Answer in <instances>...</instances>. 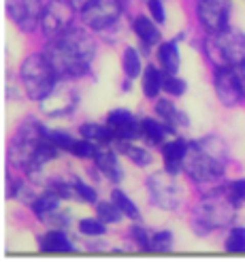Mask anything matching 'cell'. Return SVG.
Instances as JSON below:
<instances>
[{
    "mask_svg": "<svg viewBox=\"0 0 245 262\" xmlns=\"http://www.w3.org/2000/svg\"><path fill=\"white\" fill-rule=\"evenodd\" d=\"M58 203H60V196H58L54 190H49V192L36 196V199L32 201V211H34L38 217H45V215H49V213L56 211Z\"/></svg>",
    "mask_w": 245,
    "mask_h": 262,
    "instance_id": "cell-19",
    "label": "cell"
},
{
    "mask_svg": "<svg viewBox=\"0 0 245 262\" xmlns=\"http://www.w3.org/2000/svg\"><path fill=\"white\" fill-rule=\"evenodd\" d=\"M132 30H135V34L141 38V41H143V45H153V43L160 41V30L153 26L151 19H147L143 15H139L132 21Z\"/></svg>",
    "mask_w": 245,
    "mask_h": 262,
    "instance_id": "cell-16",
    "label": "cell"
},
{
    "mask_svg": "<svg viewBox=\"0 0 245 262\" xmlns=\"http://www.w3.org/2000/svg\"><path fill=\"white\" fill-rule=\"evenodd\" d=\"M75 194L79 196L81 201H85V203H96V192L90 188V186H85L83 181H79V179H75Z\"/></svg>",
    "mask_w": 245,
    "mask_h": 262,
    "instance_id": "cell-34",
    "label": "cell"
},
{
    "mask_svg": "<svg viewBox=\"0 0 245 262\" xmlns=\"http://www.w3.org/2000/svg\"><path fill=\"white\" fill-rule=\"evenodd\" d=\"M79 230L87 237H98V234L105 232V222L102 220H92V217H85L79 222Z\"/></svg>",
    "mask_w": 245,
    "mask_h": 262,
    "instance_id": "cell-31",
    "label": "cell"
},
{
    "mask_svg": "<svg viewBox=\"0 0 245 262\" xmlns=\"http://www.w3.org/2000/svg\"><path fill=\"white\" fill-rule=\"evenodd\" d=\"M162 154H164L166 171L175 175L179 168H182V164H184V158H186V154H188V143L182 141V139L171 141V143H166V145H164Z\"/></svg>",
    "mask_w": 245,
    "mask_h": 262,
    "instance_id": "cell-14",
    "label": "cell"
},
{
    "mask_svg": "<svg viewBox=\"0 0 245 262\" xmlns=\"http://www.w3.org/2000/svg\"><path fill=\"white\" fill-rule=\"evenodd\" d=\"M235 209H237V203L228 190L215 192L209 196H203V201L196 207V217L203 222V226L207 230L222 228L235 220Z\"/></svg>",
    "mask_w": 245,
    "mask_h": 262,
    "instance_id": "cell-5",
    "label": "cell"
},
{
    "mask_svg": "<svg viewBox=\"0 0 245 262\" xmlns=\"http://www.w3.org/2000/svg\"><path fill=\"white\" fill-rule=\"evenodd\" d=\"M71 154L79 156V158H94L98 151H96V147L92 145V143H90V139H83V141H75Z\"/></svg>",
    "mask_w": 245,
    "mask_h": 262,
    "instance_id": "cell-33",
    "label": "cell"
},
{
    "mask_svg": "<svg viewBox=\"0 0 245 262\" xmlns=\"http://www.w3.org/2000/svg\"><path fill=\"white\" fill-rule=\"evenodd\" d=\"M156 113H158L171 128H175L177 124H188V117H184L182 111H179L171 100H158V102H156Z\"/></svg>",
    "mask_w": 245,
    "mask_h": 262,
    "instance_id": "cell-20",
    "label": "cell"
},
{
    "mask_svg": "<svg viewBox=\"0 0 245 262\" xmlns=\"http://www.w3.org/2000/svg\"><path fill=\"white\" fill-rule=\"evenodd\" d=\"M41 250L54 252V254H66V252H73V243L62 230H49L41 239Z\"/></svg>",
    "mask_w": 245,
    "mask_h": 262,
    "instance_id": "cell-15",
    "label": "cell"
},
{
    "mask_svg": "<svg viewBox=\"0 0 245 262\" xmlns=\"http://www.w3.org/2000/svg\"><path fill=\"white\" fill-rule=\"evenodd\" d=\"M79 133L83 139H90V141H100V143H111L115 139V133L113 128L107 124V126H98V124H83L79 128Z\"/></svg>",
    "mask_w": 245,
    "mask_h": 262,
    "instance_id": "cell-22",
    "label": "cell"
},
{
    "mask_svg": "<svg viewBox=\"0 0 245 262\" xmlns=\"http://www.w3.org/2000/svg\"><path fill=\"white\" fill-rule=\"evenodd\" d=\"M162 90L166 92V94H171V96H182L184 92H186V83L179 79V77L175 75H166L164 77V81H162Z\"/></svg>",
    "mask_w": 245,
    "mask_h": 262,
    "instance_id": "cell-30",
    "label": "cell"
},
{
    "mask_svg": "<svg viewBox=\"0 0 245 262\" xmlns=\"http://www.w3.org/2000/svg\"><path fill=\"white\" fill-rule=\"evenodd\" d=\"M215 92L220 102L237 104L245 96V81L243 77L235 75L233 69H220L215 73Z\"/></svg>",
    "mask_w": 245,
    "mask_h": 262,
    "instance_id": "cell-9",
    "label": "cell"
},
{
    "mask_svg": "<svg viewBox=\"0 0 245 262\" xmlns=\"http://www.w3.org/2000/svg\"><path fill=\"white\" fill-rule=\"evenodd\" d=\"M83 21L87 28L92 30H102L109 28L122 15V3L120 0H92L83 11Z\"/></svg>",
    "mask_w": 245,
    "mask_h": 262,
    "instance_id": "cell-6",
    "label": "cell"
},
{
    "mask_svg": "<svg viewBox=\"0 0 245 262\" xmlns=\"http://www.w3.org/2000/svg\"><path fill=\"white\" fill-rule=\"evenodd\" d=\"M47 137H49V141L54 143L58 149H66V151H71L73 145H75V139L69 137L66 133H62V130H51V133H47Z\"/></svg>",
    "mask_w": 245,
    "mask_h": 262,
    "instance_id": "cell-32",
    "label": "cell"
},
{
    "mask_svg": "<svg viewBox=\"0 0 245 262\" xmlns=\"http://www.w3.org/2000/svg\"><path fill=\"white\" fill-rule=\"evenodd\" d=\"M124 73L130 77V79L139 77V73H141V56H139V51L132 49V47H128L124 51Z\"/></svg>",
    "mask_w": 245,
    "mask_h": 262,
    "instance_id": "cell-25",
    "label": "cell"
},
{
    "mask_svg": "<svg viewBox=\"0 0 245 262\" xmlns=\"http://www.w3.org/2000/svg\"><path fill=\"white\" fill-rule=\"evenodd\" d=\"M205 51L220 69L241 67L245 62V34L226 26L224 30L209 36V41L205 43Z\"/></svg>",
    "mask_w": 245,
    "mask_h": 262,
    "instance_id": "cell-3",
    "label": "cell"
},
{
    "mask_svg": "<svg viewBox=\"0 0 245 262\" xmlns=\"http://www.w3.org/2000/svg\"><path fill=\"white\" fill-rule=\"evenodd\" d=\"M113 203L118 205L120 209H122V213L124 215H128V217H132V220H137L139 217V209H137V205L128 199V196L122 192V190H113Z\"/></svg>",
    "mask_w": 245,
    "mask_h": 262,
    "instance_id": "cell-26",
    "label": "cell"
},
{
    "mask_svg": "<svg viewBox=\"0 0 245 262\" xmlns=\"http://www.w3.org/2000/svg\"><path fill=\"white\" fill-rule=\"evenodd\" d=\"M149 196L151 203H156L162 209H175L182 201V190H179L177 181L173 179V173H156L149 177Z\"/></svg>",
    "mask_w": 245,
    "mask_h": 262,
    "instance_id": "cell-7",
    "label": "cell"
},
{
    "mask_svg": "<svg viewBox=\"0 0 245 262\" xmlns=\"http://www.w3.org/2000/svg\"><path fill=\"white\" fill-rule=\"evenodd\" d=\"M162 81H164V77L160 75V71L153 67H147L145 69V75H143V92H145V96L147 98H156L158 96V92L162 90Z\"/></svg>",
    "mask_w": 245,
    "mask_h": 262,
    "instance_id": "cell-23",
    "label": "cell"
},
{
    "mask_svg": "<svg viewBox=\"0 0 245 262\" xmlns=\"http://www.w3.org/2000/svg\"><path fill=\"white\" fill-rule=\"evenodd\" d=\"M228 11V0H198V19L211 34L226 28Z\"/></svg>",
    "mask_w": 245,
    "mask_h": 262,
    "instance_id": "cell-10",
    "label": "cell"
},
{
    "mask_svg": "<svg viewBox=\"0 0 245 262\" xmlns=\"http://www.w3.org/2000/svg\"><path fill=\"white\" fill-rule=\"evenodd\" d=\"M73 5L64 3V0H51V3L43 9L41 15V26L47 36L56 38L60 34H64L71 26V17H73Z\"/></svg>",
    "mask_w": 245,
    "mask_h": 262,
    "instance_id": "cell-8",
    "label": "cell"
},
{
    "mask_svg": "<svg viewBox=\"0 0 245 262\" xmlns=\"http://www.w3.org/2000/svg\"><path fill=\"white\" fill-rule=\"evenodd\" d=\"M41 104H43V111L47 115L58 117V115H66L75 109L77 96H75L73 90L62 85V88H54V92H51L45 100H41Z\"/></svg>",
    "mask_w": 245,
    "mask_h": 262,
    "instance_id": "cell-13",
    "label": "cell"
},
{
    "mask_svg": "<svg viewBox=\"0 0 245 262\" xmlns=\"http://www.w3.org/2000/svg\"><path fill=\"white\" fill-rule=\"evenodd\" d=\"M7 11L11 19L26 32H30L36 26L38 17L43 15L41 0H7Z\"/></svg>",
    "mask_w": 245,
    "mask_h": 262,
    "instance_id": "cell-11",
    "label": "cell"
},
{
    "mask_svg": "<svg viewBox=\"0 0 245 262\" xmlns=\"http://www.w3.org/2000/svg\"><path fill=\"white\" fill-rule=\"evenodd\" d=\"M130 232H132L135 243H139L141 250H149V247H151V237L147 234V230H145L143 226H132Z\"/></svg>",
    "mask_w": 245,
    "mask_h": 262,
    "instance_id": "cell-35",
    "label": "cell"
},
{
    "mask_svg": "<svg viewBox=\"0 0 245 262\" xmlns=\"http://www.w3.org/2000/svg\"><path fill=\"white\" fill-rule=\"evenodd\" d=\"M56 69L45 54L28 56L21 67V83L32 100H45L56 88Z\"/></svg>",
    "mask_w": 245,
    "mask_h": 262,
    "instance_id": "cell-4",
    "label": "cell"
},
{
    "mask_svg": "<svg viewBox=\"0 0 245 262\" xmlns=\"http://www.w3.org/2000/svg\"><path fill=\"white\" fill-rule=\"evenodd\" d=\"M107 124L113 128L115 139H120V141H132V139H137L139 135H143V130H141V124H137V120L132 117V113L126 111V109H115V111H111L109 117H107Z\"/></svg>",
    "mask_w": 245,
    "mask_h": 262,
    "instance_id": "cell-12",
    "label": "cell"
},
{
    "mask_svg": "<svg viewBox=\"0 0 245 262\" xmlns=\"http://www.w3.org/2000/svg\"><path fill=\"white\" fill-rule=\"evenodd\" d=\"M171 245H173V234L169 230H160V232H156L151 237V247L149 250H153V252H169Z\"/></svg>",
    "mask_w": 245,
    "mask_h": 262,
    "instance_id": "cell-28",
    "label": "cell"
},
{
    "mask_svg": "<svg viewBox=\"0 0 245 262\" xmlns=\"http://www.w3.org/2000/svg\"><path fill=\"white\" fill-rule=\"evenodd\" d=\"M45 56L62 77L83 75L94 58V41L79 28H69L47 45Z\"/></svg>",
    "mask_w": 245,
    "mask_h": 262,
    "instance_id": "cell-1",
    "label": "cell"
},
{
    "mask_svg": "<svg viewBox=\"0 0 245 262\" xmlns=\"http://www.w3.org/2000/svg\"><path fill=\"white\" fill-rule=\"evenodd\" d=\"M94 160H96V166L100 168L105 177H109L111 181H120L122 179V168L118 164L115 154H111V151H98L94 156Z\"/></svg>",
    "mask_w": 245,
    "mask_h": 262,
    "instance_id": "cell-17",
    "label": "cell"
},
{
    "mask_svg": "<svg viewBox=\"0 0 245 262\" xmlns=\"http://www.w3.org/2000/svg\"><path fill=\"white\" fill-rule=\"evenodd\" d=\"M141 130H143V135L151 143H162L166 135L173 133V128L169 124H160L158 120H151V117H147V120L141 122Z\"/></svg>",
    "mask_w": 245,
    "mask_h": 262,
    "instance_id": "cell-21",
    "label": "cell"
},
{
    "mask_svg": "<svg viewBox=\"0 0 245 262\" xmlns=\"http://www.w3.org/2000/svg\"><path fill=\"white\" fill-rule=\"evenodd\" d=\"M228 252H245V228H233L226 239Z\"/></svg>",
    "mask_w": 245,
    "mask_h": 262,
    "instance_id": "cell-29",
    "label": "cell"
},
{
    "mask_svg": "<svg viewBox=\"0 0 245 262\" xmlns=\"http://www.w3.org/2000/svg\"><path fill=\"white\" fill-rule=\"evenodd\" d=\"M186 171L194 181H213L224 175L226 168V151L217 139H205L188 145L184 158Z\"/></svg>",
    "mask_w": 245,
    "mask_h": 262,
    "instance_id": "cell-2",
    "label": "cell"
},
{
    "mask_svg": "<svg viewBox=\"0 0 245 262\" xmlns=\"http://www.w3.org/2000/svg\"><path fill=\"white\" fill-rule=\"evenodd\" d=\"M158 60L166 73L175 75L179 69V49L175 43H162L158 49Z\"/></svg>",
    "mask_w": 245,
    "mask_h": 262,
    "instance_id": "cell-18",
    "label": "cell"
},
{
    "mask_svg": "<svg viewBox=\"0 0 245 262\" xmlns=\"http://www.w3.org/2000/svg\"><path fill=\"white\" fill-rule=\"evenodd\" d=\"M122 217V209L115 203H102L98 205V220H102L105 224H115Z\"/></svg>",
    "mask_w": 245,
    "mask_h": 262,
    "instance_id": "cell-27",
    "label": "cell"
},
{
    "mask_svg": "<svg viewBox=\"0 0 245 262\" xmlns=\"http://www.w3.org/2000/svg\"><path fill=\"white\" fill-rule=\"evenodd\" d=\"M228 192L235 199V203H243L245 201V179H235L228 186Z\"/></svg>",
    "mask_w": 245,
    "mask_h": 262,
    "instance_id": "cell-36",
    "label": "cell"
},
{
    "mask_svg": "<svg viewBox=\"0 0 245 262\" xmlns=\"http://www.w3.org/2000/svg\"><path fill=\"white\" fill-rule=\"evenodd\" d=\"M239 69H241V77H243V79H245V62L241 64V67H239Z\"/></svg>",
    "mask_w": 245,
    "mask_h": 262,
    "instance_id": "cell-39",
    "label": "cell"
},
{
    "mask_svg": "<svg viewBox=\"0 0 245 262\" xmlns=\"http://www.w3.org/2000/svg\"><path fill=\"white\" fill-rule=\"evenodd\" d=\"M149 13L153 15V19H156L158 24H164L166 15H164V7L160 0H149Z\"/></svg>",
    "mask_w": 245,
    "mask_h": 262,
    "instance_id": "cell-37",
    "label": "cell"
},
{
    "mask_svg": "<svg viewBox=\"0 0 245 262\" xmlns=\"http://www.w3.org/2000/svg\"><path fill=\"white\" fill-rule=\"evenodd\" d=\"M120 151L126 154L128 158H130L135 164H139V166H147V164H151V160H153L149 151H145L143 147L132 145L130 141H120Z\"/></svg>",
    "mask_w": 245,
    "mask_h": 262,
    "instance_id": "cell-24",
    "label": "cell"
},
{
    "mask_svg": "<svg viewBox=\"0 0 245 262\" xmlns=\"http://www.w3.org/2000/svg\"><path fill=\"white\" fill-rule=\"evenodd\" d=\"M90 3H92V0H71V5H73L75 9H81V11H83Z\"/></svg>",
    "mask_w": 245,
    "mask_h": 262,
    "instance_id": "cell-38",
    "label": "cell"
}]
</instances>
